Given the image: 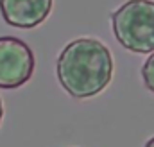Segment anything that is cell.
Listing matches in <instances>:
<instances>
[{
	"mask_svg": "<svg viewBox=\"0 0 154 147\" xmlns=\"http://www.w3.org/2000/svg\"><path fill=\"white\" fill-rule=\"evenodd\" d=\"M56 74L61 86L74 99H90L111 83L113 58L102 41L77 38L61 50Z\"/></svg>",
	"mask_w": 154,
	"mask_h": 147,
	"instance_id": "obj_1",
	"label": "cell"
},
{
	"mask_svg": "<svg viewBox=\"0 0 154 147\" xmlns=\"http://www.w3.org/2000/svg\"><path fill=\"white\" fill-rule=\"evenodd\" d=\"M118 43L136 54L154 52V0H127L111 13Z\"/></svg>",
	"mask_w": 154,
	"mask_h": 147,
	"instance_id": "obj_2",
	"label": "cell"
},
{
	"mask_svg": "<svg viewBox=\"0 0 154 147\" xmlns=\"http://www.w3.org/2000/svg\"><path fill=\"white\" fill-rule=\"evenodd\" d=\"M36 59L32 48L20 38L0 36V88L23 86L34 74Z\"/></svg>",
	"mask_w": 154,
	"mask_h": 147,
	"instance_id": "obj_3",
	"label": "cell"
},
{
	"mask_svg": "<svg viewBox=\"0 0 154 147\" xmlns=\"http://www.w3.org/2000/svg\"><path fill=\"white\" fill-rule=\"evenodd\" d=\"M54 0H0L5 23L18 29H34L47 20Z\"/></svg>",
	"mask_w": 154,
	"mask_h": 147,
	"instance_id": "obj_4",
	"label": "cell"
},
{
	"mask_svg": "<svg viewBox=\"0 0 154 147\" xmlns=\"http://www.w3.org/2000/svg\"><path fill=\"white\" fill-rule=\"evenodd\" d=\"M142 77H143L145 86L154 93V52L145 59V63L142 67Z\"/></svg>",
	"mask_w": 154,
	"mask_h": 147,
	"instance_id": "obj_5",
	"label": "cell"
},
{
	"mask_svg": "<svg viewBox=\"0 0 154 147\" xmlns=\"http://www.w3.org/2000/svg\"><path fill=\"white\" fill-rule=\"evenodd\" d=\"M2 117H4V104H2V99H0V122H2Z\"/></svg>",
	"mask_w": 154,
	"mask_h": 147,
	"instance_id": "obj_6",
	"label": "cell"
},
{
	"mask_svg": "<svg viewBox=\"0 0 154 147\" xmlns=\"http://www.w3.org/2000/svg\"><path fill=\"white\" fill-rule=\"evenodd\" d=\"M145 147H154V136L149 140V142H147V144H145Z\"/></svg>",
	"mask_w": 154,
	"mask_h": 147,
	"instance_id": "obj_7",
	"label": "cell"
}]
</instances>
